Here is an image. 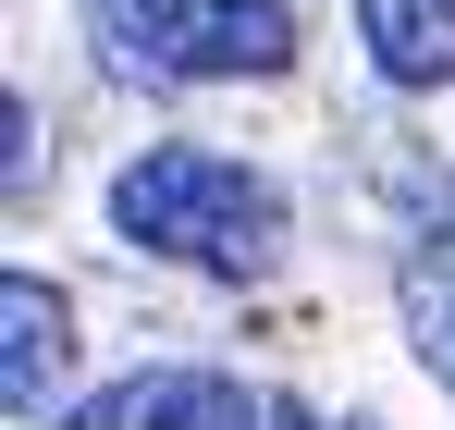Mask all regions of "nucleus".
<instances>
[{"mask_svg": "<svg viewBox=\"0 0 455 430\" xmlns=\"http://www.w3.org/2000/svg\"><path fill=\"white\" fill-rule=\"evenodd\" d=\"M0 332H12V345H0V406L37 418L50 381H62V357H75V307L37 283V271H12V283H0Z\"/></svg>", "mask_w": 455, "mask_h": 430, "instance_id": "nucleus-4", "label": "nucleus"}, {"mask_svg": "<svg viewBox=\"0 0 455 430\" xmlns=\"http://www.w3.org/2000/svg\"><path fill=\"white\" fill-rule=\"evenodd\" d=\"M357 25L394 86H455V0H357Z\"/></svg>", "mask_w": 455, "mask_h": 430, "instance_id": "nucleus-5", "label": "nucleus"}, {"mask_svg": "<svg viewBox=\"0 0 455 430\" xmlns=\"http://www.w3.org/2000/svg\"><path fill=\"white\" fill-rule=\"evenodd\" d=\"M86 37L136 86H234V74L296 62V12L283 0H86Z\"/></svg>", "mask_w": 455, "mask_h": 430, "instance_id": "nucleus-2", "label": "nucleus"}, {"mask_svg": "<svg viewBox=\"0 0 455 430\" xmlns=\"http://www.w3.org/2000/svg\"><path fill=\"white\" fill-rule=\"evenodd\" d=\"M271 430H320V418H307V406H271Z\"/></svg>", "mask_w": 455, "mask_h": 430, "instance_id": "nucleus-7", "label": "nucleus"}, {"mask_svg": "<svg viewBox=\"0 0 455 430\" xmlns=\"http://www.w3.org/2000/svg\"><path fill=\"white\" fill-rule=\"evenodd\" d=\"M62 430H259V418H246V394L210 381V369H136V381L86 394Z\"/></svg>", "mask_w": 455, "mask_h": 430, "instance_id": "nucleus-3", "label": "nucleus"}, {"mask_svg": "<svg viewBox=\"0 0 455 430\" xmlns=\"http://www.w3.org/2000/svg\"><path fill=\"white\" fill-rule=\"evenodd\" d=\"M394 307H406V345H419V369L455 394V234L406 246V271H394Z\"/></svg>", "mask_w": 455, "mask_h": 430, "instance_id": "nucleus-6", "label": "nucleus"}, {"mask_svg": "<svg viewBox=\"0 0 455 430\" xmlns=\"http://www.w3.org/2000/svg\"><path fill=\"white\" fill-rule=\"evenodd\" d=\"M111 234L148 246V259H185V271H259V259L283 246V197H271L246 160L148 147V160L111 185Z\"/></svg>", "mask_w": 455, "mask_h": 430, "instance_id": "nucleus-1", "label": "nucleus"}]
</instances>
